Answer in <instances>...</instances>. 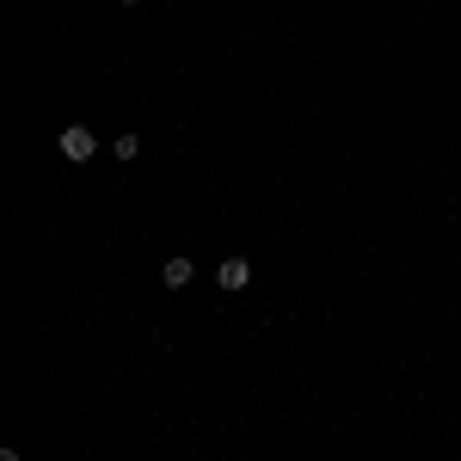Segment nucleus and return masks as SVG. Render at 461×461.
Listing matches in <instances>:
<instances>
[{"instance_id": "4", "label": "nucleus", "mask_w": 461, "mask_h": 461, "mask_svg": "<svg viewBox=\"0 0 461 461\" xmlns=\"http://www.w3.org/2000/svg\"><path fill=\"white\" fill-rule=\"evenodd\" d=\"M111 154H117V160H136V154H142V136H117Z\"/></svg>"}, {"instance_id": "2", "label": "nucleus", "mask_w": 461, "mask_h": 461, "mask_svg": "<svg viewBox=\"0 0 461 461\" xmlns=\"http://www.w3.org/2000/svg\"><path fill=\"white\" fill-rule=\"evenodd\" d=\"M215 284L228 289V295H240V289L252 284V265H247V258H221V271H215Z\"/></svg>"}, {"instance_id": "3", "label": "nucleus", "mask_w": 461, "mask_h": 461, "mask_svg": "<svg viewBox=\"0 0 461 461\" xmlns=\"http://www.w3.org/2000/svg\"><path fill=\"white\" fill-rule=\"evenodd\" d=\"M191 277H197V271H191V258H167V271H160V284H167V289H185Z\"/></svg>"}, {"instance_id": "5", "label": "nucleus", "mask_w": 461, "mask_h": 461, "mask_svg": "<svg viewBox=\"0 0 461 461\" xmlns=\"http://www.w3.org/2000/svg\"><path fill=\"white\" fill-rule=\"evenodd\" d=\"M123 6H142V0H123Z\"/></svg>"}, {"instance_id": "1", "label": "nucleus", "mask_w": 461, "mask_h": 461, "mask_svg": "<svg viewBox=\"0 0 461 461\" xmlns=\"http://www.w3.org/2000/svg\"><path fill=\"white\" fill-rule=\"evenodd\" d=\"M93 154H99V136L86 123H68L62 130V160H93Z\"/></svg>"}]
</instances>
